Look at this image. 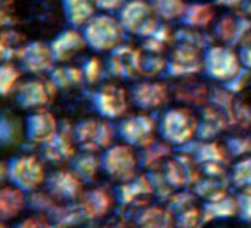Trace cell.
Masks as SVG:
<instances>
[{"instance_id": "obj_17", "label": "cell", "mask_w": 251, "mask_h": 228, "mask_svg": "<svg viewBox=\"0 0 251 228\" xmlns=\"http://www.w3.org/2000/svg\"><path fill=\"white\" fill-rule=\"evenodd\" d=\"M192 2H204V0H192Z\"/></svg>"}, {"instance_id": "obj_14", "label": "cell", "mask_w": 251, "mask_h": 228, "mask_svg": "<svg viewBox=\"0 0 251 228\" xmlns=\"http://www.w3.org/2000/svg\"><path fill=\"white\" fill-rule=\"evenodd\" d=\"M241 96H242V99L248 105H251V76H248L247 80H245V83L242 85V87H241Z\"/></svg>"}, {"instance_id": "obj_3", "label": "cell", "mask_w": 251, "mask_h": 228, "mask_svg": "<svg viewBox=\"0 0 251 228\" xmlns=\"http://www.w3.org/2000/svg\"><path fill=\"white\" fill-rule=\"evenodd\" d=\"M53 58V52L49 46H46L40 40H34L25 43L18 57V64L23 71L40 74L50 68Z\"/></svg>"}, {"instance_id": "obj_15", "label": "cell", "mask_w": 251, "mask_h": 228, "mask_svg": "<svg viewBox=\"0 0 251 228\" xmlns=\"http://www.w3.org/2000/svg\"><path fill=\"white\" fill-rule=\"evenodd\" d=\"M8 181V163L0 160V187L5 185Z\"/></svg>"}, {"instance_id": "obj_16", "label": "cell", "mask_w": 251, "mask_h": 228, "mask_svg": "<svg viewBox=\"0 0 251 228\" xmlns=\"http://www.w3.org/2000/svg\"><path fill=\"white\" fill-rule=\"evenodd\" d=\"M0 228H8V225H6L5 221H0Z\"/></svg>"}, {"instance_id": "obj_4", "label": "cell", "mask_w": 251, "mask_h": 228, "mask_svg": "<svg viewBox=\"0 0 251 228\" xmlns=\"http://www.w3.org/2000/svg\"><path fill=\"white\" fill-rule=\"evenodd\" d=\"M56 119L52 113L45 108L34 110L25 119V140L43 145L56 135Z\"/></svg>"}, {"instance_id": "obj_11", "label": "cell", "mask_w": 251, "mask_h": 228, "mask_svg": "<svg viewBox=\"0 0 251 228\" xmlns=\"http://www.w3.org/2000/svg\"><path fill=\"white\" fill-rule=\"evenodd\" d=\"M18 23L15 9L11 3L2 2L0 0V30L5 28H14V26Z\"/></svg>"}, {"instance_id": "obj_1", "label": "cell", "mask_w": 251, "mask_h": 228, "mask_svg": "<svg viewBox=\"0 0 251 228\" xmlns=\"http://www.w3.org/2000/svg\"><path fill=\"white\" fill-rule=\"evenodd\" d=\"M8 182L33 193L46 182L45 165L34 154H18L8 163Z\"/></svg>"}, {"instance_id": "obj_7", "label": "cell", "mask_w": 251, "mask_h": 228, "mask_svg": "<svg viewBox=\"0 0 251 228\" xmlns=\"http://www.w3.org/2000/svg\"><path fill=\"white\" fill-rule=\"evenodd\" d=\"M28 196L24 190L8 182L0 187V221L17 219L27 207Z\"/></svg>"}, {"instance_id": "obj_8", "label": "cell", "mask_w": 251, "mask_h": 228, "mask_svg": "<svg viewBox=\"0 0 251 228\" xmlns=\"http://www.w3.org/2000/svg\"><path fill=\"white\" fill-rule=\"evenodd\" d=\"M25 43V36L21 31H17L15 28L0 30V64L18 61Z\"/></svg>"}, {"instance_id": "obj_5", "label": "cell", "mask_w": 251, "mask_h": 228, "mask_svg": "<svg viewBox=\"0 0 251 228\" xmlns=\"http://www.w3.org/2000/svg\"><path fill=\"white\" fill-rule=\"evenodd\" d=\"M25 141V120L12 110L0 111V148H15Z\"/></svg>"}, {"instance_id": "obj_13", "label": "cell", "mask_w": 251, "mask_h": 228, "mask_svg": "<svg viewBox=\"0 0 251 228\" xmlns=\"http://www.w3.org/2000/svg\"><path fill=\"white\" fill-rule=\"evenodd\" d=\"M204 228H248V225L233 218H217L210 221Z\"/></svg>"}, {"instance_id": "obj_12", "label": "cell", "mask_w": 251, "mask_h": 228, "mask_svg": "<svg viewBox=\"0 0 251 228\" xmlns=\"http://www.w3.org/2000/svg\"><path fill=\"white\" fill-rule=\"evenodd\" d=\"M15 228H52V224L46 215L42 213H34L27 218H23Z\"/></svg>"}, {"instance_id": "obj_6", "label": "cell", "mask_w": 251, "mask_h": 228, "mask_svg": "<svg viewBox=\"0 0 251 228\" xmlns=\"http://www.w3.org/2000/svg\"><path fill=\"white\" fill-rule=\"evenodd\" d=\"M46 188L55 201H70L80 196L81 184L77 175L68 171H56L46 178Z\"/></svg>"}, {"instance_id": "obj_10", "label": "cell", "mask_w": 251, "mask_h": 228, "mask_svg": "<svg viewBox=\"0 0 251 228\" xmlns=\"http://www.w3.org/2000/svg\"><path fill=\"white\" fill-rule=\"evenodd\" d=\"M42 147H43V157L49 160L50 163H62L71 154L67 140L59 135H55Z\"/></svg>"}, {"instance_id": "obj_9", "label": "cell", "mask_w": 251, "mask_h": 228, "mask_svg": "<svg viewBox=\"0 0 251 228\" xmlns=\"http://www.w3.org/2000/svg\"><path fill=\"white\" fill-rule=\"evenodd\" d=\"M23 70L14 62L0 64V96H8L17 92L20 83L23 82Z\"/></svg>"}, {"instance_id": "obj_2", "label": "cell", "mask_w": 251, "mask_h": 228, "mask_svg": "<svg viewBox=\"0 0 251 228\" xmlns=\"http://www.w3.org/2000/svg\"><path fill=\"white\" fill-rule=\"evenodd\" d=\"M55 96L53 82L34 76L27 80H23L15 92V99L18 105L24 110H42L48 107Z\"/></svg>"}]
</instances>
